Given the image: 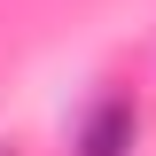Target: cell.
<instances>
[{"instance_id":"cell-1","label":"cell","mask_w":156,"mask_h":156,"mask_svg":"<svg viewBox=\"0 0 156 156\" xmlns=\"http://www.w3.org/2000/svg\"><path fill=\"white\" fill-rule=\"evenodd\" d=\"M133 148H140V101L133 94H101L70 133V156H133Z\"/></svg>"},{"instance_id":"cell-2","label":"cell","mask_w":156,"mask_h":156,"mask_svg":"<svg viewBox=\"0 0 156 156\" xmlns=\"http://www.w3.org/2000/svg\"><path fill=\"white\" fill-rule=\"evenodd\" d=\"M0 156H8V148H0Z\"/></svg>"}]
</instances>
